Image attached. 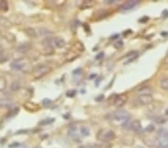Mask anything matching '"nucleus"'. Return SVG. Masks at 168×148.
Here are the masks:
<instances>
[{
  "label": "nucleus",
  "instance_id": "1",
  "mask_svg": "<svg viewBox=\"0 0 168 148\" xmlns=\"http://www.w3.org/2000/svg\"><path fill=\"white\" fill-rule=\"evenodd\" d=\"M115 138H116L115 132L109 129H102L97 134V138L102 142H110L114 140Z\"/></svg>",
  "mask_w": 168,
  "mask_h": 148
},
{
  "label": "nucleus",
  "instance_id": "2",
  "mask_svg": "<svg viewBox=\"0 0 168 148\" xmlns=\"http://www.w3.org/2000/svg\"><path fill=\"white\" fill-rule=\"evenodd\" d=\"M157 142L158 145L161 148H168V131L166 129H162L159 132Z\"/></svg>",
  "mask_w": 168,
  "mask_h": 148
},
{
  "label": "nucleus",
  "instance_id": "3",
  "mask_svg": "<svg viewBox=\"0 0 168 148\" xmlns=\"http://www.w3.org/2000/svg\"><path fill=\"white\" fill-rule=\"evenodd\" d=\"M113 117L115 120L118 121H124L126 122L130 119V113L124 109H118L115 111L113 114Z\"/></svg>",
  "mask_w": 168,
  "mask_h": 148
},
{
  "label": "nucleus",
  "instance_id": "4",
  "mask_svg": "<svg viewBox=\"0 0 168 148\" xmlns=\"http://www.w3.org/2000/svg\"><path fill=\"white\" fill-rule=\"evenodd\" d=\"M52 70V67L49 66H41L37 68L34 72V77L35 79H41L45 77L48 73H50Z\"/></svg>",
  "mask_w": 168,
  "mask_h": 148
},
{
  "label": "nucleus",
  "instance_id": "5",
  "mask_svg": "<svg viewBox=\"0 0 168 148\" xmlns=\"http://www.w3.org/2000/svg\"><path fill=\"white\" fill-rule=\"evenodd\" d=\"M128 101V96L125 94H122L118 95L117 97H116L115 99L114 100V104L118 109H120V108L123 107Z\"/></svg>",
  "mask_w": 168,
  "mask_h": 148
},
{
  "label": "nucleus",
  "instance_id": "6",
  "mask_svg": "<svg viewBox=\"0 0 168 148\" xmlns=\"http://www.w3.org/2000/svg\"><path fill=\"white\" fill-rule=\"evenodd\" d=\"M137 100L141 105L148 106L152 103L153 97L152 95H139L137 97Z\"/></svg>",
  "mask_w": 168,
  "mask_h": 148
},
{
  "label": "nucleus",
  "instance_id": "7",
  "mask_svg": "<svg viewBox=\"0 0 168 148\" xmlns=\"http://www.w3.org/2000/svg\"><path fill=\"white\" fill-rule=\"evenodd\" d=\"M31 48V43L29 42L23 43V44H21L17 47V52H20V53H25V52H28Z\"/></svg>",
  "mask_w": 168,
  "mask_h": 148
},
{
  "label": "nucleus",
  "instance_id": "8",
  "mask_svg": "<svg viewBox=\"0 0 168 148\" xmlns=\"http://www.w3.org/2000/svg\"><path fill=\"white\" fill-rule=\"evenodd\" d=\"M152 93H153V90L149 86L143 87L137 91L138 96L139 95H152Z\"/></svg>",
  "mask_w": 168,
  "mask_h": 148
},
{
  "label": "nucleus",
  "instance_id": "9",
  "mask_svg": "<svg viewBox=\"0 0 168 148\" xmlns=\"http://www.w3.org/2000/svg\"><path fill=\"white\" fill-rule=\"evenodd\" d=\"M53 42L54 44L55 45V46H56L57 48H59V49L63 48L64 46L66 45V41H65V40L62 37H59V36L55 37V38H54Z\"/></svg>",
  "mask_w": 168,
  "mask_h": 148
},
{
  "label": "nucleus",
  "instance_id": "10",
  "mask_svg": "<svg viewBox=\"0 0 168 148\" xmlns=\"http://www.w3.org/2000/svg\"><path fill=\"white\" fill-rule=\"evenodd\" d=\"M137 3H138V2H137V0H130V1L126 2L124 5H122L121 9L124 11L130 10V9L134 8V7L135 6Z\"/></svg>",
  "mask_w": 168,
  "mask_h": 148
},
{
  "label": "nucleus",
  "instance_id": "11",
  "mask_svg": "<svg viewBox=\"0 0 168 148\" xmlns=\"http://www.w3.org/2000/svg\"><path fill=\"white\" fill-rule=\"evenodd\" d=\"M130 129L132 130H133L134 132H141V129H142V127H141V124L139 121L135 120V121H133L130 124Z\"/></svg>",
  "mask_w": 168,
  "mask_h": 148
},
{
  "label": "nucleus",
  "instance_id": "12",
  "mask_svg": "<svg viewBox=\"0 0 168 148\" xmlns=\"http://www.w3.org/2000/svg\"><path fill=\"white\" fill-rule=\"evenodd\" d=\"M11 68L15 70H23L25 67H25L26 64L21 63V62H19V60L14 61L13 63H11Z\"/></svg>",
  "mask_w": 168,
  "mask_h": 148
},
{
  "label": "nucleus",
  "instance_id": "13",
  "mask_svg": "<svg viewBox=\"0 0 168 148\" xmlns=\"http://www.w3.org/2000/svg\"><path fill=\"white\" fill-rule=\"evenodd\" d=\"M0 25L5 28H10L11 27L12 23L8 18L5 16H0Z\"/></svg>",
  "mask_w": 168,
  "mask_h": 148
},
{
  "label": "nucleus",
  "instance_id": "14",
  "mask_svg": "<svg viewBox=\"0 0 168 148\" xmlns=\"http://www.w3.org/2000/svg\"><path fill=\"white\" fill-rule=\"evenodd\" d=\"M24 32L29 38H36L37 37V33H36L35 29L31 27H28L25 29Z\"/></svg>",
  "mask_w": 168,
  "mask_h": 148
},
{
  "label": "nucleus",
  "instance_id": "15",
  "mask_svg": "<svg viewBox=\"0 0 168 148\" xmlns=\"http://www.w3.org/2000/svg\"><path fill=\"white\" fill-rule=\"evenodd\" d=\"M42 52L44 55H51L55 52V50H54L52 45L44 46V48L43 49Z\"/></svg>",
  "mask_w": 168,
  "mask_h": 148
},
{
  "label": "nucleus",
  "instance_id": "16",
  "mask_svg": "<svg viewBox=\"0 0 168 148\" xmlns=\"http://www.w3.org/2000/svg\"><path fill=\"white\" fill-rule=\"evenodd\" d=\"M23 106L26 107V109H28V110L32 111V112L37 110V109H39L38 106H37V105H35L33 103H26V104L23 105Z\"/></svg>",
  "mask_w": 168,
  "mask_h": 148
},
{
  "label": "nucleus",
  "instance_id": "17",
  "mask_svg": "<svg viewBox=\"0 0 168 148\" xmlns=\"http://www.w3.org/2000/svg\"><path fill=\"white\" fill-rule=\"evenodd\" d=\"M160 86L164 91H168V78H163L160 82Z\"/></svg>",
  "mask_w": 168,
  "mask_h": 148
},
{
  "label": "nucleus",
  "instance_id": "18",
  "mask_svg": "<svg viewBox=\"0 0 168 148\" xmlns=\"http://www.w3.org/2000/svg\"><path fill=\"white\" fill-rule=\"evenodd\" d=\"M21 88V85H20V83L17 81H15L14 82H12V84L11 85V90L13 91H19Z\"/></svg>",
  "mask_w": 168,
  "mask_h": 148
},
{
  "label": "nucleus",
  "instance_id": "19",
  "mask_svg": "<svg viewBox=\"0 0 168 148\" xmlns=\"http://www.w3.org/2000/svg\"><path fill=\"white\" fill-rule=\"evenodd\" d=\"M80 133L82 136H88L90 135V129L87 127H81L80 128Z\"/></svg>",
  "mask_w": 168,
  "mask_h": 148
},
{
  "label": "nucleus",
  "instance_id": "20",
  "mask_svg": "<svg viewBox=\"0 0 168 148\" xmlns=\"http://www.w3.org/2000/svg\"><path fill=\"white\" fill-rule=\"evenodd\" d=\"M7 88V81L3 77H0V91H3Z\"/></svg>",
  "mask_w": 168,
  "mask_h": 148
},
{
  "label": "nucleus",
  "instance_id": "21",
  "mask_svg": "<svg viewBox=\"0 0 168 148\" xmlns=\"http://www.w3.org/2000/svg\"><path fill=\"white\" fill-rule=\"evenodd\" d=\"M8 10V2H5V1H0V11H6Z\"/></svg>",
  "mask_w": 168,
  "mask_h": 148
},
{
  "label": "nucleus",
  "instance_id": "22",
  "mask_svg": "<svg viewBox=\"0 0 168 148\" xmlns=\"http://www.w3.org/2000/svg\"><path fill=\"white\" fill-rule=\"evenodd\" d=\"M5 38H6L9 42H14L15 40H16L15 36L13 34H11V33H6V34H5Z\"/></svg>",
  "mask_w": 168,
  "mask_h": 148
},
{
  "label": "nucleus",
  "instance_id": "23",
  "mask_svg": "<svg viewBox=\"0 0 168 148\" xmlns=\"http://www.w3.org/2000/svg\"><path fill=\"white\" fill-rule=\"evenodd\" d=\"M12 102L9 99H1L0 100V107H3V106H9L11 105Z\"/></svg>",
  "mask_w": 168,
  "mask_h": 148
},
{
  "label": "nucleus",
  "instance_id": "24",
  "mask_svg": "<svg viewBox=\"0 0 168 148\" xmlns=\"http://www.w3.org/2000/svg\"><path fill=\"white\" fill-rule=\"evenodd\" d=\"M94 5V2H92V1H86L81 5V8H84V9H86V8H91L93 5Z\"/></svg>",
  "mask_w": 168,
  "mask_h": 148
},
{
  "label": "nucleus",
  "instance_id": "25",
  "mask_svg": "<svg viewBox=\"0 0 168 148\" xmlns=\"http://www.w3.org/2000/svg\"><path fill=\"white\" fill-rule=\"evenodd\" d=\"M55 121V119L54 118H47L44 119L43 121H41L40 122V124H42V125H47V124H50L52 123H53Z\"/></svg>",
  "mask_w": 168,
  "mask_h": 148
},
{
  "label": "nucleus",
  "instance_id": "26",
  "mask_svg": "<svg viewBox=\"0 0 168 148\" xmlns=\"http://www.w3.org/2000/svg\"><path fill=\"white\" fill-rule=\"evenodd\" d=\"M52 102L49 99L46 98V99H44V100H43V105H44V107L49 108L51 106H52Z\"/></svg>",
  "mask_w": 168,
  "mask_h": 148
},
{
  "label": "nucleus",
  "instance_id": "27",
  "mask_svg": "<svg viewBox=\"0 0 168 148\" xmlns=\"http://www.w3.org/2000/svg\"><path fill=\"white\" fill-rule=\"evenodd\" d=\"M76 46L79 51H81V52H82V51L84 50V46L82 45V44H81V43H80V42L76 43Z\"/></svg>",
  "mask_w": 168,
  "mask_h": 148
},
{
  "label": "nucleus",
  "instance_id": "28",
  "mask_svg": "<svg viewBox=\"0 0 168 148\" xmlns=\"http://www.w3.org/2000/svg\"><path fill=\"white\" fill-rule=\"evenodd\" d=\"M123 46V42L122 41H117V42L114 43V46L116 49H120V48H121Z\"/></svg>",
  "mask_w": 168,
  "mask_h": 148
},
{
  "label": "nucleus",
  "instance_id": "29",
  "mask_svg": "<svg viewBox=\"0 0 168 148\" xmlns=\"http://www.w3.org/2000/svg\"><path fill=\"white\" fill-rule=\"evenodd\" d=\"M66 95L68 97H73L76 95V91L75 90H70L68 91L66 93Z\"/></svg>",
  "mask_w": 168,
  "mask_h": 148
},
{
  "label": "nucleus",
  "instance_id": "30",
  "mask_svg": "<svg viewBox=\"0 0 168 148\" xmlns=\"http://www.w3.org/2000/svg\"><path fill=\"white\" fill-rule=\"evenodd\" d=\"M154 129H155V127H154L153 126L149 125V126H147V128L145 129V131H147V132H152V131H154Z\"/></svg>",
  "mask_w": 168,
  "mask_h": 148
},
{
  "label": "nucleus",
  "instance_id": "31",
  "mask_svg": "<svg viewBox=\"0 0 168 148\" xmlns=\"http://www.w3.org/2000/svg\"><path fill=\"white\" fill-rule=\"evenodd\" d=\"M81 73H82V69L81 68H79L73 71V74H75V75L76 74H79H79H81Z\"/></svg>",
  "mask_w": 168,
  "mask_h": 148
},
{
  "label": "nucleus",
  "instance_id": "32",
  "mask_svg": "<svg viewBox=\"0 0 168 148\" xmlns=\"http://www.w3.org/2000/svg\"><path fill=\"white\" fill-rule=\"evenodd\" d=\"M162 16H164V17H167L168 16V11L167 10H165V11H163V13H162Z\"/></svg>",
  "mask_w": 168,
  "mask_h": 148
},
{
  "label": "nucleus",
  "instance_id": "33",
  "mask_svg": "<svg viewBox=\"0 0 168 148\" xmlns=\"http://www.w3.org/2000/svg\"><path fill=\"white\" fill-rule=\"evenodd\" d=\"M103 55H104L103 52H100V53H99V54H98V55H97V57H96V59H101V58L103 57Z\"/></svg>",
  "mask_w": 168,
  "mask_h": 148
},
{
  "label": "nucleus",
  "instance_id": "34",
  "mask_svg": "<svg viewBox=\"0 0 168 148\" xmlns=\"http://www.w3.org/2000/svg\"><path fill=\"white\" fill-rule=\"evenodd\" d=\"M88 148H101L98 145H88Z\"/></svg>",
  "mask_w": 168,
  "mask_h": 148
},
{
  "label": "nucleus",
  "instance_id": "35",
  "mask_svg": "<svg viewBox=\"0 0 168 148\" xmlns=\"http://www.w3.org/2000/svg\"><path fill=\"white\" fill-rule=\"evenodd\" d=\"M4 51V49H3V47H2V46L0 45V53H2V52Z\"/></svg>",
  "mask_w": 168,
  "mask_h": 148
},
{
  "label": "nucleus",
  "instance_id": "36",
  "mask_svg": "<svg viewBox=\"0 0 168 148\" xmlns=\"http://www.w3.org/2000/svg\"><path fill=\"white\" fill-rule=\"evenodd\" d=\"M36 148H42V147H36Z\"/></svg>",
  "mask_w": 168,
  "mask_h": 148
},
{
  "label": "nucleus",
  "instance_id": "37",
  "mask_svg": "<svg viewBox=\"0 0 168 148\" xmlns=\"http://www.w3.org/2000/svg\"><path fill=\"white\" fill-rule=\"evenodd\" d=\"M167 55H168V52H167Z\"/></svg>",
  "mask_w": 168,
  "mask_h": 148
}]
</instances>
